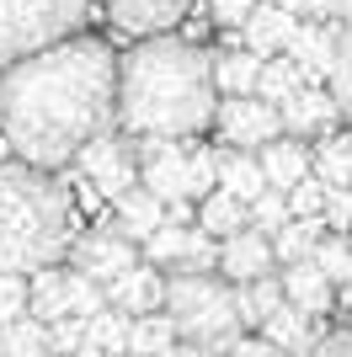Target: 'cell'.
Returning <instances> with one entry per match:
<instances>
[{
  "label": "cell",
  "instance_id": "1",
  "mask_svg": "<svg viewBox=\"0 0 352 357\" xmlns=\"http://www.w3.org/2000/svg\"><path fill=\"white\" fill-rule=\"evenodd\" d=\"M117 59L96 38H64L0 75V134L32 165H64L117 123Z\"/></svg>",
  "mask_w": 352,
  "mask_h": 357
},
{
  "label": "cell",
  "instance_id": "2",
  "mask_svg": "<svg viewBox=\"0 0 352 357\" xmlns=\"http://www.w3.org/2000/svg\"><path fill=\"white\" fill-rule=\"evenodd\" d=\"M219 80L214 54L182 38H145L123 54L117 70V123L129 134H176L192 139L219 118Z\"/></svg>",
  "mask_w": 352,
  "mask_h": 357
},
{
  "label": "cell",
  "instance_id": "3",
  "mask_svg": "<svg viewBox=\"0 0 352 357\" xmlns=\"http://www.w3.org/2000/svg\"><path fill=\"white\" fill-rule=\"evenodd\" d=\"M75 203L32 160H0V272H38L75 251Z\"/></svg>",
  "mask_w": 352,
  "mask_h": 357
},
{
  "label": "cell",
  "instance_id": "4",
  "mask_svg": "<svg viewBox=\"0 0 352 357\" xmlns=\"http://www.w3.org/2000/svg\"><path fill=\"white\" fill-rule=\"evenodd\" d=\"M166 310L182 326V342L192 347H219L235 331H246L240 320V283H224L214 272H171L166 283Z\"/></svg>",
  "mask_w": 352,
  "mask_h": 357
},
{
  "label": "cell",
  "instance_id": "5",
  "mask_svg": "<svg viewBox=\"0 0 352 357\" xmlns=\"http://www.w3.org/2000/svg\"><path fill=\"white\" fill-rule=\"evenodd\" d=\"M80 22H86V0H0V70L75 38Z\"/></svg>",
  "mask_w": 352,
  "mask_h": 357
},
{
  "label": "cell",
  "instance_id": "6",
  "mask_svg": "<svg viewBox=\"0 0 352 357\" xmlns=\"http://www.w3.org/2000/svg\"><path fill=\"white\" fill-rule=\"evenodd\" d=\"M75 165H80V176L91 181V192L107 197V203H117L123 192H133V187L145 181L139 144H133L129 134H112V128H102L96 139H86L80 155H75Z\"/></svg>",
  "mask_w": 352,
  "mask_h": 357
},
{
  "label": "cell",
  "instance_id": "7",
  "mask_svg": "<svg viewBox=\"0 0 352 357\" xmlns=\"http://www.w3.org/2000/svg\"><path fill=\"white\" fill-rule=\"evenodd\" d=\"M145 261L166 272H214L219 267V235H208L203 224H176L166 219L155 235L145 240Z\"/></svg>",
  "mask_w": 352,
  "mask_h": 357
},
{
  "label": "cell",
  "instance_id": "8",
  "mask_svg": "<svg viewBox=\"0 0 352 357\" xmlns=\"http://www.w3.org/2000/svg\"><path fill=\"white\" fill-rule=\"evenodd\" d=\"M219 134L224 144H240V149H262L267 139L283 134V107L267 102L262 91H240V96H219Z\"/></svg>",
  "mask_w": 352,
  "mask_h": 357
},
{
  "label": "cell",
  "instance_id": "9",
  "mask_svg": "<svg viewBox=\"0 0 352 357\" xmlns=\"http://www.w3.org/2000/svg\"><path fill=\"white\" fill-rule=\"evenodd\" d=\"M133 261H145V245L139 240H129L123 229H112V224H96V229H86V235L75 240V251H70V267L91 272L96 283L112 288L123 272L133 267Z\"/></svg>",
  "mask_w": 352,
  "mask_h": 357
},
{
  "label": "cell",
  "instance_id": "10",
  "mask_svg": "<svg viewBox=\"0 0 352 357\" xmlns=\"http://www.w3.org/2000/svg\"><path fill=\"white\" fill-rule=\"evenodd\" d=\"M272 267H278V245H272V235L256 229V224H246V229H235L230 240H219V272L230 283H256V278H267Z\"/></svg>",
  "mask_w": 352,
  "mask_h": 357
},
{
  "label": "cell",
  "instance_id": "11",
  "mask_svg": "<svg viewBox=\"0 0 352 357\" xmlns=\"http://www.w3.org/2000/svg\"><path fill=\"white\" fill-rule=\"evenodd\" d=\"M337 38L342 32L325 22V16H305L299 27H293V38H288V54L299 70H305V80H331V70H337Z\"/></svg>",
  "mask_w": 352,
  "mask_h": 357
},
{
  "label": "cell",
  "instance_id": "12",
  "mask_svg": "<svg viewBox=\"0 0 352 357\" xmlns=\"http://www.w3.org/2000/svg\"><path fill=\"white\" fill-rule=\"evenodd\" d=\"M337 118H342V102H337V91H325V80H305V86L283 102V128H288V134H305V139L331 134Z\"/></svg>",
  "mask_w": 352,
  "mask_h": 357
},
{
  "label": "cell",
  "instance_id": "13",
  "mask_svg": "<svg viewBox=\"0 0 352 357\" xmlns=\"http://www.w3.org/2000/svg\"><path fill=\"white\" fill-rule=\"evenodd\" d=\"M166 283H171V272H166V267H155V261H133V267L107 288V298H112L123 314H149V310H166Z\"/></svg>",
  "mask_w": 352,
  "mask_h": 357
},
{
  "label": "cell",
  "instance_id": "14",
  "mask_svg": "<svg viewBox=\"0 0 352 357\" xmlns=\"http://www.w3.org/2000/svg\"><path fill=\"white\" fill-rule=\"evenodd\" d=\"M299 22H305V16L288 11L283 0H262V6L246 16L240 38H246V48H256L262 59H272V54H283V48H288V38H293V27H299Z\"/></svg>",
  "mask_w": 352,
  "mask_h": 357
},
{
  "label": "cell",
  "instance_id": "15",
  "mask_svg": "<svg viewBox=\"0 0 352 357\" xmlns=\"http://www.w3.org/2000/svg\"><path fill=\"white\" fill-rule=\"evenodd\" d=\"M107 16L133 38H155L187 16V0H107Z\"/></svg>",
  "mask_w": 352,
  "mask_h": 357
},
{
  "label": "cell",
  "instance_id": "16",
  "mask_svg": "<svg viewBox=\"0 0 352 357\" xmlns=\"http://www.w3.org/2000/svg\"><path fill=\"white\" fill-rule=\"evenodd\" d=\"M107 224H112V229H123L129 240H139V245H145V240L166 224V197L155 192V187H145V181H139L133 192H123V197L112 203V219H107Z\"/></svg>",
  "mask_w": 352,
  "mask_h": 357
},
{
  "label": "cell",
  "instance_id": "17",
  "mask_svg": "<svg viewBox=\"0 0 352 357\" xmlns=\"http://www.w3.org/2000/svg\"><path fill=\"white\" fill-rule=\"evenodd\" d=\"M256 155H262V165H267V181H272V187H283V192H288L293 181H305L309 171H315V155L305 149V134H288V128H283L278 139H267Z\"/></svg>",
  "mask_w": 352,
  "mask_h": 357
},
{
  "label": "cell",
  "instance_id": "18",
  "mask_svg": "<svg viewBox=\"0 0 352 357\" xmlns=\"http://www.w3.org/2000/svg\"><path fill=\"white\" fill-rule=\"evenodd\" d=\"M283 288H288V298L299 304V310H309V314H331L337 283L325 278V267L315 261V256H305V261H283Z\"/></svg>",
  "mask_w": 352,
  "mask_h": 357
},
{
  "label": "cell",
  "instance_id": "19",
  "mask_svg": "<svg viewBox=\"0 0 352 357\" xmlns=\"http://www.w3.org/2000/svg\"><path fill=\"white\" fill-rule=\"evenodd\" d=\"M219 187H224V192H235V197H246V203H256L272 181H267V165H262L256 149L230 144V149H219Z\"/></svg>",
  "mask_w": 352,
  "mask_h": 357
},
{
  "label": "cell",
  "instance_id": "20",
  "mask_svg": "<svg viewBox=\"0 0 352 357\" xmlns=\"http://www.w3.org/2000/svg\"><path fill=\"white\" fill-rule=\"evenodd\" d=\"M32 314L54 326V320H70V272H59V261L32 272Z\"/></svg>",
  "mask_w": 352,
  "mask_h": 357
},
{
  "label": "cell",
  "instance_id": "21",
  "mask_svg": "<svg viewBox=\"0 0 352 357\" xmlns=\"http://www.w3.org/2000/svg\"><path fill=\"white\" fill-rule=\"evenodd\" d=\"M309 320H315L309 310H299L293 298H283L278 310L262 320V336H267V342H278V352H283V347H288V352H305V347H315V336H309Z\"/></svg>",
  "mask_w": 352,
  "mask_h": 357
},
{
  "label": "cell",
  "instance_id": "22",
  "mask_svg": "<svg viewBox=\"0 0 352 357\" xmlns=\"http://www.w3.org/2000/svg\"><path fill=\"white\" fill-rule=\"evenodd\" d=\"M198 224H203L208 235L230 240L235 229H246V224H251V203H246V197H235V192H224V187H214V192L203 197V208H198Z\"/></svg>",
  "mask_w": 352,
  "mask_h": 357
},
{
  "label": "cell",
  "instance_id": "23",
  "mask_svg": "<svg viewBox=\"0 0 352 357\" xmlns=\"http://www.w3.org/2000/svg\"><path fill=\"white\" fill-rule=\"evenodd\" d=\"M214 80H219L224 96L256 91V80H262V54H256V48H224V54H214Z\"/></svg>",
  "mask_w": 352,
  "mask_h": 357
},
{
  "label": "cell",
  "instance_id": "24",
  "mask_svg": "<svg viewBox=\"0 0 352 357\" xmlns=\"http://www.w3.org/2000/svg\"><path fill=\"white\" fill-rule=\"evenodd\" d=\"M129 336H133V314H123L107 298V310H96L86 320V347L80 352H129Z\"/></svg>",
  "mask_w": 352,
  "mask_h": 357
},
{
  "label": "cell",
  "instance_id": "25",
  "mask_svg": "<svg viewBox=\"0 0 352 357\" xmlns=\"http://www.w3.org/2000/svg\"><path fill=\"white\" fill-rule=\"evenodd\" d=\"M182 342V326H176L171 310H149V314H133V336H129V352H171Z\"/></svg>",
  "mask_w": 352,
  "mask_h": 357
},
{
  "label": "cell",
  "instance_id": "26",
  "mask_svg": "<svg viewBox=\"0 0 352 357\" xmlns=\"http://www.w3.org/2000/svg\"><path fill=\"white\" fill-rule=\"evenodd\" d=\"M283 298H288L283 272H267V278H256V283H240V320H246V326H262Z\"/></svg>",
  "mask_w": 352,
  "mask_h": 357
},
{
  "label": "cell",
  "instance_id": "27",
  "mask_svg": "<svg viewBox=\"0 0 352 357\" xmlns=\"http://www.w3.org/2000/svg\"><path fill=\"white\" fill-rule=\"evenodd\" d=\"M48 347H54V336H48V326L38 314H22L11 326H0V352H11V357H38Z\"/></svg>",
  "mask_w": 352,
  "mask_h": 357
},
{
  "label": "cell",
  "instance_id": "28",
  "mask_svg": "<svg viewBox=\"0 0 352 357\" xmlns=\"http://www.w3.org/2000/svg\"><path fill=\"white\" fill-rule=\"evenodd\" d=\"M299 86H305V70H299L288 54H272V59H262V80H256V91H262L267 102H278V107H283Z\"/></svg>",
  "mask_w": 352,
  "mask_h": 357
},
{
  "label": "cell",
  "instance_id": "29",
  "mask_svg": "<svg viewBox=\"0 0 352 357\" xmlns=\"http://www.w3.org/2000/svg\"><path fill=\"white\" fill-rule=\"evenodd\" d=\"M315 176L331 187H352V139L347 134H325V144L315 149Z\"/></svg>",
  "mask_w": 352,
  "mask_h": 357
},
{
  "label": "cell",
  "instance_id": "30",
  "mask_svg": "<svg viewBox=\"0 0 352 357\" xmlns=\"http://www.w3.org/2000/svg\"><path fill=\"white\" fill-rule=\"evenodd\" d=\"M315 261L325 267V278L337 288H352V235H325L315 245Z\"/></svg>",
  "mask_w": 352,
  "mask_h": 357
},
{
  "label": "cell",
  "instance_id": "31",
  "mask_svg": "<svg viewBox=\"0 0 352 357\" xmlns=\"http://www.w3.org/2000/svg\"><path fill=\"white\" fill-rule=\"evenodd\" d=\"M22 314H32L27 272H0V326H11V320H22Z\"/></svg>",
  "mask_w": 352,
  "mask_h": 357
},
{
  "label": "cell",
  "instance_id": "32",
  "mask_svg": "<svg viewBox=\"0 0 352 357\" xmlns=\"http://www.w3.org/2000/svg\"><path fill=\"white\" fill-rule=\"evenodd\" d=\"M288 219H293V203H288V192H283V187H267V192L251 203V224H256V229H267V235H278Z\"/></svg>",
  "mask_w": 352,
  "mask_h": 357
},
{
  "label": "cell",
  "instance_id": "33",
  "mask_svg": "<svg viewBox=\"0 0 352 357\" xmlns=\"http://www.w3.org/2000/svg\"><path fill=\"white\" fill-rule=\"evenodd\" d=\"M331 91L342 102V118L352 123V22H342V38H337V70H331Z\"/></svg>",
  "mask_w": 352,
  "mask_h": 357
},
{
  "label": "cell",
  "instance_id": "34",
  "mask_svg": "<svg viewBox=\"0 0 352 357\" xmlns=\"http://www.w3.org/2000/svg\"><path fill=\"white\" fill-rule=\"evenodd\" d=\"M256 6H262V0H208L203 11H208V22H214V27H246V16L256 11Z\"/></svg>",
  "mask_w": 352,
  "mask_h": 357
},
{
  "label": "cell",
  "instance_id": "35",
  "mask_svg": "<svg viewBox=\"0 0 352 357\" xmlns=\"http://www.w3.org/2000/svg\"><path fill=\"white\" fill-rule=\"evenodd\" d=\"M288 203H293V213H325V181L321 176L293 181V187H288Z\"/></svg>",
  "mask_w": 352,
  "mask_h": 357
},
{
  "label": "cell",
  "instance_id": "36",
  "mask_svg": "<svg viewBox=\"0 0 352 357\" xmlns=\"http://www.w3.org/2000/svg\"><path fill=\"white\" fill-rule=\"evenodd\" d=\"M321 352H352V331H337V336H321Z\"/></svg>",
  "mask_w": 352,
  "mask_h": 357
}]
</instances>
